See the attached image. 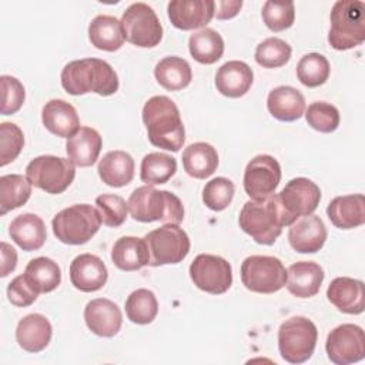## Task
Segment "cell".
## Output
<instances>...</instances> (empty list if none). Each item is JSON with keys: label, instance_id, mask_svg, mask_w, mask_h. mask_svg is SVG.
Instances as JSON below:
<instances>
[{"label": "cell", "instance_id": "11", "mask_svg": "<svg viewBox=\"0 0 365 365\" xmlns=\"http://www.w3.org/2000/svg\"><path fill=\"white\" fill-rule=\"evenodd\" d=\"M120 21L125 40L137 47H155L163 38V26L155 11L143 1L130 4Z\"/></svg>", "mask_w": 365, "mask_h": 365}, {"label": "cell", "instance_id": "12", "mask_svg": "<svg viewBox=\"0 0 365 365\" xmlns=\"http://www.w3.org/2000/svg\"><path fill=\"white\" fill-rule=\"evenodd\" d=\"M190 277L198 289L220 295L227 292L232 284V268L220 255L200 254L190 265Z\"/></svg>", "mask_w": 365, "mask_h": 365}, {"label": "cell", "instance_id": "5", "mask_svg": "<svg viewBox=\"0 0 365 365\" xmlns=\"http://www.w3.org/2000/svg\"><path fill=\"white\" fill-rule=\"evenodd\" d=\"M365 40V4L359 0H338L331 10L328 41L335 50H349Z\"/></svg>", "mask_w": 365, "mask_h": 365}, {"label": "cell", "instance_id": "13", "mask_svg": "<svg viewBox=\"0 0 365 365\" xmlns=\"http://www.w3.org/2000/svg\"><path fill=\"white\" fill-rule=\"evenodd\" d=\"M325 349L329 361L336 365H348L364 359V329L354 324H342L335 327L327 336Z\"/></svg>", "mask_w": 365, "mask_h": 365}, {"label": "cell", "instance_id": "4", "mask_svg": "<svg viewBox=\"0 0 365 365\" xmlns=\"http://www.w3.org/2000/svg\"><path fill=\"white\" fill-rule=\"evenodd\" d=\"M128 211L135 221L180 225L184 220V207L181 200L165 190H155L153 185L135 188L128 201Z\"/></svg>", "mask_w": 365, "mask_h": 365}, {"label": "cell", "instance_id": "35", "mask_svg": "<svg viewBox=\"0 0 365 365\" xmlns=\"http://www.w3.org/2000/svg\"><path fill=\"white\" fill-rule=\"evenodd\" d=\"M24 277L38 294L54 291L61 282V271L56 261L47 257L33 258L24 269Z\"/></svg>", "mask_w": 365, "mask_h": 365}, {"label": "cell", "instance_id": "31", "mask_svg": "<svg viewBox=\"0 0 365 365\" xmlns=\"http://www.w3.org/2000/svg\"><path fill=\"white\" fill-rule=\"evenodd\" d=\"M88 38L98 50L117 51L124 44L125 36L118 19L108 14H98L88 26Z\"/></svg>", "mask_w": 365, "mask_h": 365}, {"label": "cell", "instance_id": "29", "mask_svg": "<svg viewBox=\"0 0 365 365\" xmlns=\"http://www.w3.org/2000/svg\"><path fill=\"white\" fill-rule=\"evenodd\" d=\"M111 261L121 271H137L150 262V252L144 238L121 237L111 250Z\"/></svg>", "mask_w": 365, "mask_h": 365}, {"label": "cell", "instance_id": "18", "mask_svg": "<svg viewBox=\"0 0 365 365\" xmlns=\"http://www.w3.org/2000/svg\"><path fill=\"white\" fill-rule=\"evenodd\" d=\"M84 321L93 334L111 338L121 328L123 314L118 305L113 301L107 298H96L86 305Z\"/></svg>", "mask_w": 365, "mask_h": 365}, {"label": "cell", "instance_id": "48", "mask_svg": "<svg viewBox=\"0 0 365 365\" xmlns=\"http://www.w3.org/2000/svg\"><path fill=\"white\" fill-rule=\"evenodd\" d=\"M241 7V0H217L214 1V16L218 20H228L235 17Z\"/></svg>", "mask_w": 365, "mask_h": 365}, {"label": "cell", "instance_id": "19", "mask_svg": "<svg viewBox=\"0 0 365 365\" xmlns=\"http://www.w3.org/2000/svg\"><path fill=\"white\" fill-rule=\"evenodd\" d=\"M108 278L106 264L93 254H80L70 264V281L83 292L101 289Z\"/></svg>", "mask_w": 365, "mask_h": 365}, {"label": "cell", "instance_id": "7", "mask_svg": "<svg viewBox=\"0 0 365 365\" xmlns=\"http://www.w3.org/2000/svg\"><path fill=\"white\" fill-rule=\"evenodd\" d=\"M317 341V327L305 317H292L279 325L278 349L282 359L289 364L308 361L315 351Z\"/></svg>", "mask_w": 365, "mask_h": 365}, {"label": "cell", "instance_id": "3", "mask_svg": "<svg viewBox=\"0 0 365 365\" xmlns=\"http://www.w3.org/2000/svg\"><path fill=\"white\" fill-rule=\"evenodd\" d=\"M63 88L71 96L96 93L111 96L118 90V77L114 68L100 58L73 60L64 66L60 74Z\"/></svg>", "mask_w": 365, "mask_h": 365}, {"label": "cell", "instance_id": "33", "mask_svg": "<svg viewBox=\"0 0 365 365\" xmlns=\"http://www.w3.org/2000/svg\"><path fill=\"white\" fill-rule=\"evenodd\" d=\"M155 80L170 91L185 88L192 80V71L187 60L178 56H168L160 60L154 68Z\"/></svg>", "mask_w": 365, "mask_h": 365}, {"label": "cell", "instance_id": "44", "mask_svg": "<svg viewBox=\"0 0 365 365\" xmlns=\"http://www.w3.org/2000/svg\"><path fill=\"white\" fill-rule=\"evenodd\" d=\"M96 210L101 224L115 228L125 221L128 205L125 200L117 194H101L96 198Z\"/></svg>", "mask_w": 365, "mask_h": 365}, {"label": "cell", "instance_id": "34", "mask_svg": "<svg viewBox=\"0 0 365 365\" xmlns=\"http://www.w3.org/2000/svg\"><path fill=\"white\" fill-rule=\"evenodd\" d=\"M188 48L195 61L201 64H214L222 57L224 40L214 29L204 27L190 36Z\"/></svg>", "mask_w": 365, "mask_h": 365}, {"label": "cell", "instance_id": "30", "mask_svg": "<svg viewBox=\"0 0 365 365\" xmlns=\"http://www.w3.org/2000/svg\"><path fill=\"white\" fill-rule=\"evenodd\" d=\"M97 171L104 184L120 188L130 184L134 178V160L125 151H108L100 160Z\"/></svg>", "mask_w": 365, "mask_h": 365}, {"label": "cell", "instance_id": "8", "mask_svg": "<svg viewBox=\"0 0 365 365\" xmlns=\"http://www.w3.org/2000/svg\"><path fill=\"white\" fill-rule=\"evenodd\" d=\"M76 177L74 164L68 158L56 155H38L26 167L29 182L48 194L64 192Z\"/></svg>", "mask_w": 365, "mask_h": 365}, {"label": "cell", "instance_id": "1", "mask_svg": "<svg viewBox=\"0 0 365 365\" xmlns=\"http://www.w3.org/2000/svg\"><path fill=\"white\" fill-rule=\"evenodd\" d=\"M294 221L282 208L278 194L247 201L238 217L240 228L261 245H272L282 228Z\"/></svg>", "mask_w": 365, "mask_h": 365}, {"label": "cell", "instance_id": "49", "mask_svg": "<svg viewBox=\"0 0 365 365\" xmlns=\"http://www.w3.org/2000/svg\"><path fill=\"white\" fill-rule=\"evenodd\" d=\"M17 265V252L7 242H1V277H7Z\"/></svg>", "mask_w": 365, "mask_h": 365}, {"label": "cell", "instance_id": "46", "mask_svg": "<svg viewBox=\"0 0 365 365\" xmlns=\"http://www.w3.org/2000/svg\"><path fill=\"white\" fill-rule=\"evenodd\" d=\"M0 84H1V108H0L1 114L10 115L17 113L21 108L26 98L24 86L20 83V80L11 76H1Z\"/></svg>", "mask_w": 365, "mask_h": 365}, {"label": "cell", "instance_id": "36", "mask_svg": "<svg viewBox=\"0 0 365 365\" xmlns=\"http://www.w3.org/2000/svg\"><path fill=\"white\" fill-rule=\"evenodd\" d=\"M31 195V184L20 174L0 177V214L4 215L27 202Z\"/></svg>", "mask_w": 365, "mask_h": 365}, {"label": "cell", "instance_id": "20", "mask_svg": "<svg viewBox=\"0 0 365 365\" xmlns=\"http://www.w3.org/2000/svg\"><path fill=\"white\" fill-rule=\"evenodd\" d=\"M327 298L344 314H362L365 308L364 282L349 277L334 278L327 289Z\"/></svg>", "mask_w": 365, "mask_h": 365}, {"label": "cell", "instance_id": "47", "mask_svg": "<svg viewBox=\"0 0 365 365\" xmlns=\"http://www.w3.org/2000/svg\"><path fill=\"white\" fill-rule=\"evenodd\" d=\"M38 297V292L30 285L24 274L17 275L7 287V298L16 307H29Z\"/></svg>", "mask_w": 365, "mask_h": 365}, {"label": "cell", "instance_id": "40", "mask_svg": "<svg viewBox=\"0 0 365 365\" xmlns=\"http://www.w3.org/2000/svg\"><path fill=\"white\" fill-rule=\"evenodd\" d=\"M291 46L279 37H268L255 48V61L265 68H278L291 58Z\"/></svg>", "mask_w": 365, "mask_h": 365}, {"label": "cell", "instance_id": "42", "mask_svg": "<svg viewBox=\"0 0 365 365\" xmlns=\"http://www.w3.org/2000/svg\"><path fill=\"white\" fill-rule=\"evenodd\" d=\"M307 123L319 133H332L339 125V111L327 101H314L305 111Z\"/></svg>", "mask_w": 365, "mask_h": 365}, {"label": "cell", "instance_id": "10", "mask_svg": "<svg viewBox=\"0 0 365 365\" xmlns=\"http://www.w3.org/2000/svg\"><path fill=\"white\" fill-rule=\"evenodd\" d=\"M242 285L252 292L274 294L287 282V271L281 259L271 255H251L241 264Z\"/></svg>", "mask_w": 365, "mask_h": 365}, {"label": "cell", "instance_id": "32", "mask_svg": "<svg viewBox=\"0 0 365 365\" xmlns=\"http://www.w3.org/2000/svg\"><path fill=\"white\" fill-rule=\"evenodd\" d=\"M182 167L192 178H208L218 167L217 150L211 144L202 141L190 144L182 151Z\"/></svg>", "mask_w": 365, "mask_h": 365}, {"label": "cell", "instance_id": "26", "mask_svg": "<svg viewBox=\"0 0 365 365\" xmlns=\"http://www.w3.org/2000/svg\"><path fill=\"white\" fill-rule=\"evenodd\" d=\"M269 114L279 121H295L305 111V98L299 90L291 86H278L267 97Z\"/></svg>", "mask_w": 365, "mask_h": 365}, {"label": "cell", "instance_id": "45", "mask_svg": "<svg viewBox=\"0 0 365 365\" xmlns=\"http://www.w3.org/2000/svg\"><path fill=\"white\" fill-rule=\"evenodd\" d=\"M24 145V135L14 123L0 124V165L4 167L14 161Z\"/></svg>", "mask_w": 365, "mask_h": 365}, {"label": "cell", "instance_id": "16", "mask_svg": "<svg viewBox=\"0 0 365 365\" xmlns=\"http://www.w3.org/2000/svg\"><path fill=\"white\" fill-rule=\"evenodd\" d=\"M327 227L324 221L314 214L297 218L288 231L289 245L301 254L318 252L327 241Z\"/></svg>", "mask_w": 365, "mask_h": 365}, {"label": "cell", "instance_id": "9", "mask_svg": "<svg viewBox=\"0 0 365 365\" xmlns=\"http://www.w3.org/2000/svg\"><path fill=\"white\" fill-rule=\"evenodd\" d=\"M151 267H161L181 262L190 252V238L177 224H165L145 234L144 237Z\"/></svg>", "mask_w": 365, "mask_h": 365}, {"label": "cell", "instance_id": "28", "mask_svg": "<svg viewBox=\"0 0 365 365\" xmlns=\"http://www.w3.org/2000/svg\"><path fill=\"white\" fill-rule=\"evenodd\" d=\"M9 234L23 251L40 250L47 238L44 221L31 212L17 215L9 225Z\"/></svg>", "mask_w": 365, "mask_h": 365}, {"label": "cell", "instance_id": "24", "mask_svg": "<svg viewBox=\"0 0 365 365\" xmlns=\"http://www.w3.org/2000/svg\"><path fill=\"white\" fill-rule=\"evenodd\" d=\"M53 328L50 321L41 314H29L21 318L16 328V341L27 352L43 351L51 339Z\"/></svg>", "mask_w": 365, "mask_h": 365}, {"label": "cell", "instance_id": "23", "mask_svg": "<svg viewBox=\"0 0 365 365\" xmlns=\"http://www.w3.org/2000/svg\"><path fill=\"white\" fill-rule=\"evenodd\" d=\"M41 121L51 134L61 138H70L80 128L76 108L60 98H53L43 106Z\"/></svg>", "mask_w": 365, "mask_h": 365}, {"label": "cell", "instance_id": "6", "mask_svg": "<svg viewBox=\"0 0 365 365\" xmlns=\"http://www.w3.org/2000/svg\"><path fill=\"white\" fill-rule=\"evenodd\" d=\"M100 225V215L90 204L70 205L57 212L51 221L56 238L68 245L88 242L97 234Z\"/></svg>", "mask_w": 365, "mask_h": 365}, {"label": "cell", "instance_id": "38", "mask_svg": "<svg viewBox=\"0 0 365 365\" xmlns=\"http://www.w3.org/2000/svg\"><path fill=\"white\" fill-rule=\"evenodd\" d=\"M125 314L134 324H151L158 314V302L154 292L145 288L133 291L125 299Z\"/></svg>", "mask_w": 365, "mask_h": 365}, {"label": "cell", "instance_id": "43", "mask_svg": "<svg viewBox=\"0 0 365 365\" xmlns=\"http://www.w3.org/2000/svg\"><path fill=\"white\" fill-rule=\"evenodd\" d=\"M234 182L225 177L212 178L202 188V201L212 211L225 210L234 198Z\"/></svg>", "mask_w": 365, "mask_h": 365}, {"label": "cell", "instance_id": "2", "mask_svg": "<svg viewBox=\"0 0 365 365\" xmlns=\"http://www.w3.org/2000/svg\"><path fill=\"white\" fill-rule=\"evenodd\" d=\"M143 123L153 145L168 151H180L185 141V130L175 103L167 96H154L143 107Z\"/></svg>", "mask_w": 365, "mask_h": 365}, {"label": "cell", "instance_id": "14", "mask_svg": "<svg viewBox=\"0 0 365 365\" xmlns=\"http://www.w3.org/2000/svg\"><path fill=\"white\" fill-rule=\"evenodd\" d=\"M281 181V165L268 154L255 155L244 171V190L251 200L265 198L275 192Z\"/></svg>", "mask_w": 365, "mask_h": 365}, {"label": "cell", "instance_id": "25", "mask_svg": "<svg viewBox=\"0 0 365 365\" xmlns=\"http://www.w3.org/2000/svg\"><path fill=\"white\" fill-rule=\"evenodd\" d=\"M327 215L336 228L361 227L365 222V197L362 194L335 197L327 207Z\"/></svg>", "mask_w": 365, "mask_h": 365}, {"label": "cell", "instance_id": "17", "mask_svg": "<svg viewBox=\"0 0 365 365\" xmlns=\"http://www.w3.org/2000/svg\"><path fill=\"white\" fill-rule=\"evenodd\" d=\"M168 19L180 30L205 27L214 17L212 0H173L167 6Z\"/></svg>", "mask_w": 365, "mask_h": 365}, {"label": "cell", "instance_id": "39", "mask_svg": "<svg viewBox=\"0 0 365 365\" xmlns=\"http://www.w3.org/2000/svg\"><path fill=\"white\" fill-rule=\"evenodd\" d=\"M329 61L319 53H308L297 64L298 80L309 88L322 86L329 77Z\"/></svg>", "mask_w": 365, "mask_h": 365}, {"label": "cell", "instance_id": "22", "mask_svg": "<svg viewBox=\"0 0 365 365\" xmlns=\"http://www.w3.org/2000/svg\"><path fill=\"white\" fill-rule=\"evenodd\" d=\"M254 81L252 68L240 60L224 63L215 74L217 90L230 98H238L247 94Z\"/></svg>", "mask_w": 365, "mask_h": 365}, {"label": "cell", "instance_id": "21", "mask_svg": "<svg viewBox=\"0 0 365 365\" xmlns=\"http://www.w3.org/2000/svg\"><path fill=\"white\" fill-rule=\"evenodd\" d=\"M324 269L314 261H298L287 269V289L298 298H311L319 292Z\"/></svg>", "mask_w": 365, "mask_h": 365}, {"label": "cell", "instance_id": "15", "mask_svg": "<svg viewBox=\"0 0 365 365\" xmlns=\"http://www.w3.org/2000/svg\"><path fill=\"white\" fill-rule=\"evenodd\" d=\"M278 198L285 212L295 221L317 210L321 201V190L314 181L305 177H297L287 182L281 192H278Z\"/></svg>", "mask_w": 365, "mask_h": 365}, {"label": "cell", "instance_id": "27", "mask_svg": "<svg viewBox=\"0 0 365 365\" xmlns=\"http://www.w3.org/2000/svg\"><path fill=\"white\" fill-rule=\"evenodd\" d=\"M103 140L97 130L80 127L74 135L67 140L66 151L68 160L77 167H91L101 151Z\"/></svg>", "mask_w": 365, "mask_h": 365}, {"label": "cell", "instance_id": "41", "mask_svg": "<svg viewBox=\"0 0 365 365\" xmlns=\"http://www.w3.org/2000/svg\"><path fill=\"white\" fill-rule=\"evenodd\" d=\"M262 20L271 31L289 29L295 20V6L292 1H265L262 6Z\"/></svg>", "mask_w": 365, "mask_h": 365}, {"label": "cell", "instance_id": "37", "mask_svg": "<svg viewBox=\"0 0 365 365\" xmlns=\"http://www.w3.org/2000/svg\"><path fill=\"white\" fill-rule=\"evenodd\" d=\"M177 171V161L165 153H148L141 160L140 178L147 185L165 184Z\"/></svg>", "mask_w": 365, "mask_h": 365}]
</instances>
